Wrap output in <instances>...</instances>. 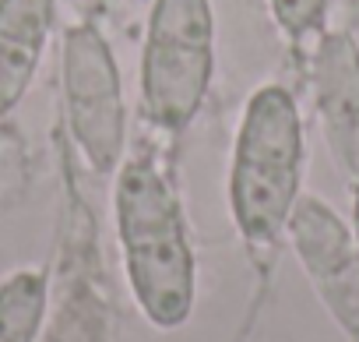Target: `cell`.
I'll return each instance as SVG.
<instances>
[{
	"label": "cell",
	"mask_w": 359,
	"mask_h": 342,
	"mask_svg": "<svg viewBox=\"0 0 359 342\" xmlns=\"http://www.w3.org/2000/svg\"><path fill=\"white\" fill-rule=\"evenodd\" d=\"M285 233L327 314L348 338L359 342V247L352 226H345L320 198L299 195Z\"/></svg>",
	"instance_id": "obj_5"
},
{
	"label": "cell",
	"mask_w": 359,
	"mask_h": 342,
	"mask_svg": "<svg viewBox=\"0 0 359 342\" xmlns=\"http://www.w3.org/2000/svg\"><path fill=\"white\" fill-rule=\"evenodd\" d=\"M106 4H109V0H71V8H74V11H81L88 22H92L95 15H102V8H106Z\"/></svg>",
	"instance_id": "obj_10"
},
{
	"label": "cell",
	"mask_w": 359,
	"mask_h": 342,
	"mask_svg": "<svg viewBox=\"0 0 359 342\" xmlns=\"http://www.w3.org/2000/svg\"><path fill=\"white\" fill-rule=\"evenodd\" d=\"M313 103L334 166L359 188V46L348 32H320L313 53Z\"/></svg>",
	"instance_id": "obj_6"
},
{
	"label": "cell",
	"mask_w": 359,
	"mask_h": 342,
	"mask_svg": "<svg viewBox=\"0 0 359 342\" xmlns=\"http://www.w3.org/2000/svg\"><path fill=\"white\" fill-rule=\"evenodd\" d=\"M116 237L141 314L162 328H180L198 300V258L187 216L169 177L151 159H127L116 169Z\"/></svg>",
	"instance_id": "obj_1"
},
{
	"label": "cell",
	"mask_w": 359,
	"mask_h": 342,
	"mask_svg": "<svg viewBox=\"0 0 359 342\" xmlns=\"http://www.w3.org/2000/svg\"><path fill=\"white\" fill-rule=\"evenodd\" d=\"M215 74L212 0H155L141 53V110L162 131L187 127Z\"/></svg>",
	"instance_id": "obj_3"
},
{
	"label": "cell",
	"mask_w": 359,
	"mask_h": 342,
	"mask_svg": "<svg viewBox=\"0 0 359 342\" xmlns=\"http://www.w3.org/2000/svg\"><path fill=\"white\" fill-rule=\"evenodd\" d=\"M355 198H352V237H355V247H359V188H352Z\"/></svg>",
	"instance_id": "obj_11"
},
{
	"label": "cell",
	"mask_w": 359,
	"mask_h": 342,
	"mask_svg": "<svg viewBox=\"0 0 359 342\" xmlns=\"http://www.w3.org/2000/svg\"><path fill=\"white\" fill-rule=\"evenodd\" d=\"M50 286L43 272L22 268L0 282V342H36L46 321Z\"/></svg>",
	"instance_id": "obj_8"
},
{
	"label": "cell",
	"mask_w": 359,
	"mask_h": 342,
	"mask_svg": "<svg viewBox=\"0 0 359 342\" xmlns=\"http://www.w3.org/2000/svg\"><path fill=\"white\" fill-rule=\"evenodd\" d=\"M57 18V0H0V117L29 92Z\"/></svg>",
	"instance_id": "obj_7"
},
{
	"label": "cell",
	"mask_w": 359,
	"mask_h": 342,
	"mask_svg": "<svg viewBox=\"0 0 359 342\" xmlns=\"http://www.w3.org/2000/svg\"><path fill=\"white\" fill-rule=\"evenodd\" d=\"M345 8H352V11H359V0H345Z\"/></svg>",
	"instance_id": "obj_12"
},
{
	"label": "cell",
	"mask_w": 359,
	"mask_h": 342,
	"mask_svg": "<svg viewBox=\"0 0 359 342\" xmlns=\"http://www.w3.org/2000/svg\"><path fill=\"white\" fill-rule=\"evenodd\" d=\"M64 106L74 145L95 173H113L123 159L127 106L120 71L109 43L92 22L67 29L64 36Z\"/></svg>",
	"instance_id": "obj_4"
},
{
	"label": "cell",
	"mask_w": 359,
	"mask_h": 342,
	"mask_svg": "<svg viewBox=\"0 0 359 342\" xmlns=\"http://www.w3.org/2000/svg\"><path fill=\"white\" fill-rule=\"evenodd\" d=\"M306 166L303 117L289 88L261 85L243 110L229 166L233 223L250 244H275L299 202Z\"/></svg>",
	"instance_id": "obj_2"
},
{
	"label": "cell",
	"mask_w": 359,
	"mask_h": 342,
	"mask_svg": "<svg viewBox=\"0 0 359 342\" xmlns=\"http://www.w3.org/2000/svg\"><path fill=\"white\" fill-rule=\"evenodd\" d=\"M268 8H271V18L282 29V36L292 43H303V39L324 32L331 0H268Z\"/></svg>",
	"instance_id": "obj_9"
}]
</instances>
